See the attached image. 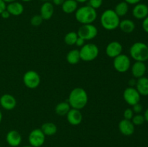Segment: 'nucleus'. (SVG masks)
Segmentation results:
<instances>
[{
    "mask_svg": "<svg viewBox=\"0 0 148 147\" xmlns=\"http://www.w3.org/2000/svg\"><path fill=\"white\" fill-rule=\"evenodd\" d=\"M71 109V107L69 105V102H59L55 108V112L59 115H66Z\"/></svg>",
    "mask_w": 148,
    "mask_h": 147,
    "instance_id": "25",
    "label": "nucleus"
},
{
    "mask_svg": "<svg viewBox=\"0 0 148 147\" xmlns=\"http://www.w3.org/2000/svg\"><path fill=\"white\" fill-rule=\"evenodd\" d=\"M119 129L121 134L126 135V136H130L134 133L135 128H134V125L132 123V120H126L124 118L119 123Z\"/></svg>",
    "mask_w": 148,
    "mask_h": 147,
    "instance_id": "13",
    "label": "nucleus"
},
{
    "mask_svg": "<svg viewBox=\"0 0 148 147\" xmlns=\"http://www.w3.org/2000/svg\"><path fill=\"white\" fill-rule=\"evenodd\" d=\"M133 116H134V112H133L132 109L128 108V109H127L124 110V119L130 120H131L132 119Z\"/></svg>",
    "mask_w": 148,
    "mask_h": 147,
    "instance_id": "31",
    "label": "nucleus"
},
{
    "mask_svg": "<svg viewBox=\"0 0 148 147\" xmlns=\"http://www.w3.org/2000/svg\"><path fill=\"white\" fill-rule=\"evenodd\" d=\"M77 2H79V3H85L86 1H88V0H75Z\"/></svg>",
    "mask_w": 148,
    "mask_h": 147,
    "instance_id": "41",
    "label": "nucleus"
},
{
    "mask_svg": "<svg viewBox=\"0 0 148 147\" xmlns=\"http://www.w3.org/2000/svg\"><path fill=\"white\" fill-rule=\"evenodd\" d=\"M0 15H1V17H2V18L8 19L9 17H10V15H11V14H10V12H9L7 11V10H4V11H3L1 13V14H0Z\"/></svg>",
    "mask_w": 148,
    "mask_h": 147,
    "instance_id": "35",
    "label": "nucleus"
},
{
    "mask_svg": "<svg viewBox=\"0 0 148 147\" xmlns=\"http://www.w3.org/2000/svg\"><path fill=\"white\" fill-rule=\"evenodd\" d=\"M46 140V135L39 128H36L30 133L28 141L33 147H40L43 145Z\"/></svg>",
    "mask_w": 148,
    "mask_h": 147,
    "instance_id": "9",
    "label": "nucleus"
},
{
    "mask_svg": "<svg viewBox=\"0 0 148 147\" xmlns=\"http://www.w3.org/2000/svg\"><path fill=\"white\" fill-rule=\"evenodd\" d=\"M0 105L6 110H12L17 105V100L12 95L4 94L0 97Z\"/></svg>",
    "mask_w": 148,
    "mask_h": 147,
    "instance_id": "12",
    "label": "nucleus"
},
{
    "mask_svg": "<svg viewBox=\"0 0 148 147\" xmlns=\"http://www.w3.org/2000/svg\"><path fill=\"white\" fill-rule=\"evenodd\" d=\"M130 56L136 61L145 62L148 60V46L142 42L134 43L130 50Z\"/></svg>",
    "mask_w": 148,
    "mask_h": 147,
    "instance_id": "4",
    "label": "nucleus"
},
{
    "mask_svg": "<svg viewBox=\"0 0 148 147\" xmlns=\"http://www.w3.org/2000/svg\"><path fill=\"white\" fill-rule=\"evenodd\" d=\"M147 71H148V67L147 68Z\"/></svg>",
    "mask_w": 148,
    "mask_h": 147,
    "instance_id": "46",
    "label": "nucleus"
},
{
    "mask_svg": "<svg viewBox=\"0 0 148 147\" xmlns=\"http://www.w3.org/2000/svg\"><path fill=\"white\" fill-rule=\"evenodd\" d=\"M88 101V96L86 91L82 88L77 87L71 91L68 102L72 108L80 110L86 106Z\"/></svg>",
    "mask_w": 148,
    "mask_h": 147,
    "instance_id": "1",
    "label": "nucleus"
},
{
    "mask_svg": "<svg viewBox=\"0 0 148 147\" xmlns=\"http://www.w3.org/2000/svg\"><path fill=\"white\" fill-rule=\"evenodd\" d=\"M78 37L85 40H90L95 38L98 35V29L92 24H82L77 31Z\"/></svg>",
    "mask_w": 148,
    "mask_h": 147,
    "instance_id": "6",
    "label": "nucleus"
},
{
    "mask_svg": "<svg viewBox=\"0 0 148 147\" xmlns=\"http://www.w3.org/2000/svg\"><path fill=\"white\" fill-rule=\"evenodd\" d=\"M24 84L29 89H36L40 85V77L35 71H28L23 76Z\"/></svg>",
    "mask_w": 148,
    "mask_h": 147,
    "instance_id": "8",
    "label": "nucleus"
},
{
    "mask_svg": "<svg viewBox=\"0 0 148 147\" xmlns=\"http://www.w3.org/2000/svg\"><path fill=\"white\" fill-rule=\"evenodd\" d=\"M42 1H48L49 0H42Z\"/></svg>",
    "mask_w": 148,
    "mask_h": 147,
    "instance_id": "45",
    "label": "nucleus"
},
{
    "mask_svg": "<svg viewBox=\"0 0 148 147\" xmlns=\"http://www.w3.org/2000/svg\"><path fill=\"white\" fill-rule=\"evenodd\" d=\"M131 120L134 125H141L144 123L145 119L144 115H140V114H137L136 115L133 116L132 119Z\"/></svg>",
    "mask_w": 148,
    "mask_h": 147,
    "instance_id": "28",
    "label": "nucleus"
},
{
    "mask_svg": "<svg viewBox=\"0 0 148 147\" xmlns=\"http://www.w3.org/2000/svg\"><path fill=\"white\" fill-rule=\"evenodd\" d=\"M133 108H132V110L133 112H135L136 114H140V112L143 111V106H142L141 104L140 103H137L136 105H133Z\"/></svg>",
    "mask_w": 148,
    "mask_h": 147,
    "instance_id": "32",
    "label": "nucleus"
},
{
    "mask_svg": "<svg viewBox=\"0 0 148 147\" xmlns=\"http://www.w3.org/2000/svg\"><path fill=\"white\" fill-rule=\"evenodd\" d=\"M23 1H25V2H28V1H32V0H22Z\"/></svg>",
    "mask_w": 148,
    "mask_h": 147,
    "instance_id": "43",
    "label": "nucleus"
},
{
    "mask_svg": "<svg viewBox=\"0 0 148 147\" xmlns=\"http://www.w3.org/2000/svg\"><path fill=\"white\" fill-rule=\"evenodd\" d=\"M0 147H1V145H0Z\"/></svg>",
    "mask_w": 148,
    "mask_h": 147,
    "instance_id": "47",
    "label": "nucleus"
},
{
    "mask_svg": "<svg viewBox=\"0 0 148 147\" xmlns=\"http://www.w3.org/2000/svg\"><path fill=\"white\" fill-rule=\"evenodd\" d=\"M80 60L79 50L77 49H74V50H70L66 55V61L70 64H77V63H79Z\"/></svg>",
    "mask_w": 148,
    "mask_h": 147,
    "instance_id": "24",
    "label": "nucleus"
},
{
    "mask_svg": "<svg viewBox=\"0 0 148 147\" xmlns=\"http://www.w3.org/2000/svg\"><path fill=\"white\" fill-rule=\"evenodd\" d=\"M119 27H120L121 31L124 32V33L130 34V33H132L134 29H135V24H134L132 20L126 19V20H123L120 21Z\"/></svg>",
    "mask_w": 148,
    "mask_h": 147,
    "instance_id": "21",
    "label": "nucleus"
},
{
    "mask_svg": "<svg viewBox=\"0 0 148 147\" xmlns=\"http://www.w3.org/2000/svg\"><path fill=\"white\" fill-rule=\"evenodd\" d=\"M140 96L141 95L136 89V88L132 87V86L127 87L123 93V97L125 102L131 106H133L140 102Z\"/></svg>",
    "mask_w": 148,
    "mask_h": 147,
    "instance_id": "10",
    "label": "nucleus"
},
{
    "mask_svg": "<svg viewBox=\"0 0 148 147\" xmlns=\"http://www.w3.org/2000/svg\"><path fill=\"white\" fill-rule=\"evenodd\" d=\"M3 1H4V2L6 3V4H7V3H11V2H13V1H15L16 0H3Z\"/></svg>",
    "mask_w": 148,
    "mask_h": 147,
    "instance_id": "40",
    "label": "nucleus"
},
{
    "mask_svg": "<svg viewBox=\"0 0 148 147\" xmlns=\"http://www.w3.org/2000/svg\"><path fill=\"white\" fill-rule=\"evenodd\" d=\"M136 89L138 91L140 95L147 96L148 95V78L143 76L137 79L136 82Z\"/></svg>",
    "mask_w": 148,
    "mask_h": 147,
    "instance_id": "20",
    "label": "nucleus"
},
{
    "mask_svg": "<svg viewBox=\"0 0 148 147\" xmlns=\"http://www.w3.org/2000/svg\"><path fill=\"white\" fill-rule=\"evenodd\" d=\"M40 15L41 16L43 20H48L51 19L54 12V7L53 4L49 1H45L40 7Z\"/></svg>",
    "mask_w": 148,
    "mask_h": 147,
    "instance_id": "18",
    "label": "nucleus"
},
{
    "mask_svg": "<svg viewBox=\"0 0 148 147\" xmlns=\"http://www.w3.org/2000/svg\"><path fill=\"white\" fill-rule=\"evenodd\" d=\"M78 38L77 33L75 32H69L65 35L64 42L66 45L69 46H73L75 44L77 39Z\"/></svg>",
    "mask_w": 148,
    "mask_h": 147,
    "instance_id": "27",
    "label": "nucleus"
},
{
    "mask_svg": "<svg viewBox=\"0 0 148 147\" xmlns=\"http://www.w3.org/2000/svg\"><path fill=\"white\" fill-rule=\"evenodd\" d=\"M75 18L82 24H92L97 18L96 10L89 5L79 7L75 12Z\"/></svg>",
    "mask_w": 148,
    "mask_h": 147,
    "instance_id": "2",
    "label": "nucleus"
},
{
    "mask_svg": "<svg viewBox=\"0 0 148 147\" xmlns=\"http://www.w3.org/2000/svg\"><path fill=\"white\" fill-rule=\"evenodd\" d=\"M64 1L65 0H52V1H53V4H54L55 5H57V6L62 5Z\"/></svg>",
    "mask_w": 148,
    "mask_h": 147,
    "instance_id": "38",
    "label": "nucleus"
},
{
    "mask_svg": "<svg viewBox=\"0 0 148 147\" xmlns=\"http://www.w3.org/2000/svg\"><path fill=\"white\" fill-rule=\"evenodd\" d=\"M131 66V61L128 56L125 54H120L114 58V69L120 73H124L130 69Z\"/></svg>",
    "mask_w": 148,
    "mask_h": 147,
    "instance_id": "7",
    "label": "nucleus"
},
{
    "mask_svg": "<svg viewBox=\"0 0 148 147\" xmlns=\"http://www.w3.org/2000/svg\"><path fill=\"white\" fill-rule=\"evenodd\" d=\"M133 16L136 19L143 20L148 16V7L145 4L138 3L134 6L132 10Z\"/></svg>",
    "mask_w": 148,
    "mask_h": 147,
    "instance_id": "16",
    "label": "nucleus"
},
{
    "mask_svg": "<svg viewBox=\"0 0 148 147\" xmlns=\"http://www.w3.org/2000/svg\"><path fill=\"white\" fill-rule=\"evenodd\" d=\"M62 10L66 14H72L77 10L78 2L75 0H65L62 4Z\"/></svg>",
    "mask_w": 148,
    "mask_h": 147,
    "instance_id": "22",
    "label": "nucleus"
},
{
    "mask_svg": "<svg viewBox=\"0 0 148 147\" xmlns=\"http://www.w3.org/2000/svg\"><path fill=\"white\" fill-rule=\"evenodd\" d=\"M7 143L12 147H17L20 145L22 142V136L18 131L12 130L7 133L6 135Z\"/></svg>",
    "mask_w": 148,
    "mask_h": 147,
    "instance_id": "14",
    "label": "nucleus"
},
{
    "mask_svg": "<svg viewBox=\"0 0 148 147\" xmlns=\"http://www.w3.org/2000/svg\"><path fill=\"white\" fill-rule=\"evenodd\" d=\"M128 11L129 5L125 1H121V2L117 4V5L115 7V10H114V12L116 13V14L119 17L125 16L128 12Z\"/></svg>",
    "mask_w": 148,
    "mask_h": 147,
    "instance_id": "26",
    "label": "nucleus"
},
{
    "mask_svg": "<svg viewBox=\"0 0 148 147\" xmlns=\"http://www.w3.org/2000/svg\"><path fill=\"white\" fill-rule=\"evenodd\" d=\"M99 54L98 47L94 43H88L81 48L79 50L80 59L84 61H91L98 57Z\"/></svg>",
    "mask_w": 148,
    "mask_h": 147,
    "instance_id": "5",
    "label": "nucleus"
},
{
    "mask_svg": "<svg viewBox=\"0 0 148 147\" xmlns=\"http://www.w3.org/2000/svg\"><path fill=\"white\" fill-rule=\"evenodd\" d=\"M144 117H145V121L148 122V108L147 110H146L145 112Z\"/></svg>",
    "mask_w": 148,
    "mask_h": 147,
    "instance_id": "39",
    "label": "nucleus"
},
{
    "mask_svg": "<svg viewBox=\"0 0 148 147\" xmlns=\"http://www.w3.org/2000/svg\"><path fill=\"white\" fill-rule=\"evenodd\" d=\"M101 23L106 30H114L119 26L120 17L114 10H106L101 14Z\"/></svg>",
    "mask_w": 148,
    "mask_h": 147,
    "instance_id": "3",
    "label": "nucleus"
},
{
    "mask_svg": "<svg viewBox=\"0 0 148 147\" xmlns=\"http://www.w3.org/2000/svg\"><path fill=\"white\" fill-rule=\"evenodd\" d=\"M6 7H7V4L3 0H0V14L4 10H6Z\"/></svg>",
    "mask_w": 148,
    "mask_h": 147,
    "instance_id": "36",
    "label": "nucleus"
},
{
    "mask_svg": "<svg viewBox=\"0 0 148 147\" xmlns=\"http://www.w3.org/2000/svg\"><path fill=\"white\" fill-rule=\"evenodd\" d=\"M88 5L95 10L100 8L103 4V0H88Z\"/></svg>",
    "mask_w": 148,
    "mask_h": 147,
    "instance_id": "30",
    "label": "nucleus"
},
{
    "mask_svg": "<svg viewBox=\"0 0 148 147\" xmlns=\"http://www.w3.org/2000/svg\"><path fill=\"white\" fill-rule=\"evenodd\" d=\"M40 130L43 131L45 135L51 136V135H53L56 133V132H57V127H56V125L53 122H47L42 125Z\"/></svg>",
    "mask_w": 148,
    "mask_h": 147,
    "instance_id": "23",
    "label": "nucleus"
},
{
    "mask_svg": "<svg viewBox=\"0 0 148 147\" xmlns=\"http://www.w3.org/2000/svg\"><path fill=\"white\" fill-rule=\"evenodd\" d=\"M147 46H148V44H147Z\"/></svg>",
    "mask_w": 148,
    "mask_h": 147,
    "instance_id": "48",
    "label": "nucleus"
},
{
    "mask_svg": "<svg viewBox=\"0 0 148 147\" xmlns=\"http://www.w3.org/2000/svg\"><path fill=\"white\" fill-rule=\"evenodd\" d=\"M147 71V66L144 62L136 61L132 66V74L136 79L144 76Z\"/></svg>",
    "mask_w": 148,
    "mask_h": 147,
    "instance_id": "17",
    "label": "nucleus"
},
{
    "mask_svg": "<svg viewBox=\"0 0 148 147\" xmlns=\"http://www.w3.org/2000/svg\"><path fill=\"white\" fill-rule=\"evenodd\" d=\"M143 28L145 32L148 33V16L144 19L143 22Z\"/></svg>",
    "mask_w": 148,
    "mask_h": 147,
    "instance_id": "33",
    "label": "nucleus"
},
{
    "mask_svg": "<svg viewBox=\"0 0 148 147\" xmlns=\"http://www.w3.org/2000/svg\"><path fill=\"white\" fill-rule=\"evenodd\" d=\"M85 40H84V39L78 37V38L77 39L76 43H75V45H76L77 46H78V47H82V46L85 45Z\"/></svg>",
    "mask_w": 148,
    "mask_h": 147,
    "instance_id": "34",
    "label": "nucleus"
},
{
    "mask_svg": "<svg viewBox=\"0 0 148 147\" xmlns=\"http://www.w3.org/2000/svg\"><path fill=\"white\" fill-rule=\"evenodd\" d=\"M6 10L10 12L11 15L19 16L23 14V11H24V7L21 3L15 1L9 3L7 5Z\"/></svg>",
    "mask_w": 148,
    "mask_h": 147,
    "instance_id": "19",
    "label": "nucleus"
},
{
    "mask_svg": "<svg viewBox=\"0 0 148 147\" xmlns=\"http://www.w3.org/2000/svg\"><path fill=\"white\" fill-rule=\"evenodd\" d=\"M1 120H2V113H1V111L0 110V122H1Z\"/></svg>",
    "mask_w": 148,
    "mask_h": 147,
    "instance_id": "42",
    "label": "nucleus"
},
{
    "mask_svg": "<svg viewBox=\"0 0 148 147\" xmlns=\"http://www.w3.org/2000/svg\"><path fill=\"white\" fill-rule=\"evenodd\" d=\"M66 118L71 125H77L82 122V115L79 110L72 108L66 114Z\"/></svg>",
    "mask_w": 148,
    "mask_h": 147,
    "instance_id": "15",
    "label": "nucleus"
},
{
    "mask_svg": "<svg viewBox=\"0 0 148 147\" xmlns=\"http://www.w3.org/2000/svg\"><path fill=\"white\" fill-rule=\"evenodd\" d=\"M23 147H33V146H25Z\"/></svg>",
    "mask_w": 148,
    "mask_h": 147,
    "instance_id": "44",
    "label": "nucleus"
},
{
    "mask_svg": "<svg viewBox=\"0 0 148 147\" xmlns=\"http://www.w3.org/2000/svg\"><path fill=\"white\" fill-rule=\"evenodd\" d=\"M123 47L122 45L117 41H113L108 43V46H106V53L107 56L110 58H116V56H119L121 54L122 52Z\"/></svg>",
    "mask_w": 148,
    "mask_h": 147,
    "instance_id": "11",
    "label": "nucleus"
},
{
    "mask_svg": "<svg viewBox=\"0 0 148 147\" xmlns=\"http://www.w3.org/2000/svg\"><path fill=\"white\" fill-rule=\"evenodd\" d=\"M43 21V19L42 18L40 14H36L34 15L30 20V24L33 26H39L42 24Z\"/></svg>",
    "mask_w": 148,
    "mask_h": 147,
    "instance_id": "29",
    "label": "nucleus"
},
{
    "mask_svg": "<svg viewBox=\"0 0 148 147\" xmlns=\"http://www.w3.org/2000/svg\"><path fill=\"white\" fill-rule=\"evenodd\" d=\"M140 1L141 0H124V1L128 4H137L140 3Z\"/></svg>",
    "mask_w": 148,
    "mask_h": 147,
    "instance_id": "37",
    "label": "nucleus"
}]
</instances>
